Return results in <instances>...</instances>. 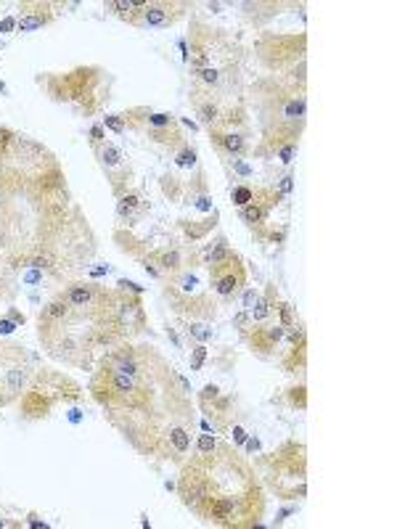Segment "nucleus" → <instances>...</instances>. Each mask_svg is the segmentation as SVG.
Listing matches in <instances>:
<instances>
[{
	"mask_svg": "<svg viewBox=\"0 0 397 529\" xmlns=\"http://www.w3.org/2000/svg\"><path fill=\"white\" fill-rule=\"evenodd\" d=\"M143 19H146V24H151V27H162V24L167 22V8L164 5H146Z\"/></svg>",
	"mask_w": 397,
	"mask_h": 529,
	"instance_id": "obj_1",
	"label": "nucleus"
},
{
	"mask_svg": "<svg viewBox=\"0 0 397 529\" xmlns=\"http://www.w3.org/2000/svg\"><path fill=\"white\" fill-rule=\"evenodd\" d=\"M236 289H238V278L233 276V273H228V276H223L217 280V294L220 297H231Z\"/></svg>",
	"mask_w": 397,
	"mask_h": 529,
	"instance_id": "obj_2",
	"label": "nucleus"
},
{
	"mask_svg": "<svg viewBox=\"0 0 397 529\" xmlns=\"http://www.w3.org/2000/svg\"><path fill=\"white\" fill-rule=\"evenodd\" d=\"M252 201H255V191H252L249 185H238V188H233V204H238V207H249Z\"/></svg>",
	"mask_w": 397,
	"mask_h": 529,
	"instance_id": "obj_3",
	"label": "nucleus"
},
{
	"mask_svg": "<svg viewBox=\"0 0 397 529\" xmlns=\"http://www.w3.org/2000/svg\"><path fill=\"white\" fill-rule=\"evenodd\" d=\"M265 209H259V207H255V201H252L249 207H244V212H241V220L244 223H249V225H255V223H262L265 220Z\"/></svg>",
	"mask_w": 397,
	"mask_h": 529,
	"instance_id": "obj_4",
	"label": "nucleus"
},
{
	"mask_svg": "<svg viewBox=\"0 0 397 529\" xmlns=\"http://www.w3.org/2000/svg\"><path fill=\"white\" fill-rule=\"evenodd\" d=\"M69 302L77 304V307H85L90 302V289H85V286H74V289L69 291Z\"/></svg>",
	"mask_w": 397,
	"mask_h": 529,
	"instance_id": "obj_5",
	"label": "nucleus"
},
{
	"mask_svg": "<svg viewBox=\"0 0 397 529\" xmlns=\"http://www.w3.org/2000/svg\"><path fill=\"white\" fill-rule=\"evenodd\" d=\"M170 439H172V445H175L178 453H186V450H188V434H186V429H172Z\"/></svg>",
	"mask_w": 397,
	"mask_h": 529,
	"instance_id": "obj_6",
	"label": "nucleus"
},
{
	"mask_svg": "<svg viewBox=\"0 0 397 529\" xmlns=\"http://www.w3.org/2000/svg\"><path fill=\"white\" fill-rule=\"evenodd\" d=\"M43 24H45L43 16H24L16 27H19V32H32V29H40Z\"/></svg>",
	"mask_w": 397,
	"mask_h": 529,
	"instance_id": "obj_7",
	"label": "nucleus"
},
{
	"mask_svg": "<svg viewBox=\"0 0 397 529\" xmlns=\"http://www.w3.org/2000/svg\"><path fill=\"white\" fill-rule=\"evenodd\" d=\"M114 389L119 391V394H130V391H133V378H130L127 373H117L114 376Z\"/></svg>",
	"mask_w": 397,
	"mask_h": 529,
	"instance_id": "obj_8",
	"label": "nucleus"
},
{
	"mask_svg": "<svg viewBox=\"0 0 397 529\" xmlns=\"http://www.w3.org/2000/svg\"><path fill=\"white\" fill-rule=\"evenodd\" d=\"M220 140H223V146H225L231 154H233V151H241V148H244V138H241V135H236V133H231V135H223Z\"/></svg>",
	"mask_w": 397,
	"mask_h": 529,
	"instance_id": "obj_9",
	"label": "nucleus"
},
{
	"mask_svg": "<svg viewBox=\"0 0 397 529\" xmlns=\"http://www.w3.org/2000/svg\"><path fill=\"white\" fill-rule=\"evenodd\" d=\"M286 119H302L304 116V101H291L289 106L283 109Z\"/></svg>",
	"mask_w": 397,
	"mask_h": 529,
	"instance_id": "obj_10",
	"label": "nucleus"
},
{
	"mask_svg": "<svg viewBox=\"0 0 397 529\" xmlns=\"http://www.w3.org/2000/svg\"><path fill=\"white\" fill-rule=\"evenodd\" d=\"M101 156H103V161H106L109 167H117V164H119V159H122V156H119V151H117L114 146H109V143L101 148Z\"/></svg>",
	"mask_w": 397,
	"mask_h": 529,
	"instance_id": "obj_11",
	"label": "nucleus"
},
{
	"mask_svg": "<svg viewBox=\"0 0 397 529\" xmlns=\"http://www.w3.org/2000/svg\"><path fill=\"white\" fill-rule=\"evenodd\" d=\"M178 164H180V167H193V164H196V154H193L191 148L180 151V156H178Z\"/></svg>",
	"mask_w": 397,
	"mask_h": 529,
	"instance_id": "obj_12",
	"label": "nucleus"
},
{
	"mask_svg": "<svg viewBox=\"0 0 397 529\" xmlns=\"http://www.w3.org/2000/svg\"><path fill=\"white\" fill-rule=\"evenodd\" d=\"M199 450H201V455H210L212 450H214V439L210 434H201L199 437Z\"/></svg>",
	"mask_w": 397,
	"mask_h": 529,
	"instance_id": "obj_13",
	"label": "nucleus"
},
{
	"mask_svg": "<svg viewBox=\"0 0 397 529\" xmlns=\"http://www.w3.org/2000/svg\"><path fill=\"white\" fill-rule=\"evenodd\" d=\"M249 312H252V321H265V318H268V304H265V302H257Z\"/></svg>",
	"mask_w": 397,
	"mask_h": 529,
	"instance_id": "obj_14",
	"label": "nucleus"
},
{
	"mask_svg": "<svg viewBox=\"0 0 397 529\" xmlns=\"http://www.w3.org/2000/svg\"><path fill=\"white\" fill-rule=\"evenodd\" d=\"M170 122H172L170 114H151L148 116V125H154V127H164V125H170Z\"/></svg>",
	"mask_w": 397,
	"mask_h": 529,
	"instance_id": "obj_15",
	"label": "nucleus"
},
{
	"mask_svg": "<svg viewBox=\"0 0 397 529\" xmlns=\"http://www.w3.org/2000/svg\"><path fill=\"white\" fill-rule=\"evenodd\" d=\"M204 357H207V349L204 347H196V349H193V357H191V368L199 370L201 363H204Z\"/></svg>",
	"mask_w": 397,
	"mask_h": 529,
	"instance_id": "obj_16",
	"label": "nucleus"
},
{
	"mask_svg": "<svg viewBox=\"0 0 397 529\" xmlns=\"http://www.w3.org/2000/svg\"><path fill=\"white\" fill-rule=\"evenodd\" d=\"M178 262H180L178 252H164V254H162V265H164V267H178Z\"/></svg>",
	"mask_w": 397,
	"mask_h": 529,
	"instance_id": "obj_17",
	"label": "nucleus"
},
{
	"mask_svg": "<svg viewBox=\"0 0 397 529\" xmlns=\"http://www.w3.org/2000/svg\"><path fill=\"white\" fill-rule=\"evenodd\" d=\"M64 312H67V304H64V302H53V304L48 307V315L50 318H61Z\"/></svg>",
	"mask_w": 397,
	"mask_h": 529,
	"instance_id": "obj_18",
	"label": "nucleus"
},
{
	"mask_svg": "<svg viewBox=\"0 0 397 529\" xmlns=\"http://www.w3.org/2000/svg\"><path fill=\"white\" fill-rule=\"evenodd\" d=\"M257 302H259V299H257V294L252 291V289L244 294V310H246V312H249V310H252V307H255Z\"/></svg>",
	"mask_w": 397,
	"mask_h": 529,
	"instance_id": "obj_19",
	"label": "nucleus"
},
{
	"mask_svg": "<svg viewBox=\"0 0 397 529\" xmlns=\"http://www.w3.org/2000/svg\"><path fill=\"white\" fill-rule=\"evenodd\" d=\"M201 119H204V122H214V119H217V109H214V106H201Z\"/></svg>",
	"mask_w": 397,
	"mask_h": 529,
	"instance_id": "obj_20",
	"label": "nucleus"
},
{
	"mask_svg": "<svg viewBox=\"0 0 397 529\" xmlns=\"http://www.w3.org/2000/svg\"><path fill=\"white\" fill-rule=\"evenodd\" d=\"M191 334L196 336V339H201V342H204V339H210V336H212V331H207L204 325H191Z\"/></svg>",
	"mask_w": 397,
	"mask_h": 529,
	"instance_id": "obj_21",
	"label": "nucleus"
},
{
	"mask_svg": "<svg viewBox=\"0 0 397 529\" xmlns=\"http://www.w3.org/2000/svg\"><path fill=\"white\" fill-rule=\"evenodd\" d=\"M201 80H204L207 85H214L217 82V71L214 69H201Z\"/></svg>",
	"mask_w": 397,
	"mask_h": 529,
	"instance_id": "obj_22",
	"label": "nucleus"
},
{
	"mask_svg": "<svg viewBox=\"0 0 397 529\" xmlns=\"http://www.w3.org/2000/svg\"><path fill=\"white\" fill-rule=\"evenodd\" d=\"M114 8H119V11H133V8H140V3H130V0H117Z\"/></svg>",
	"mask_w": 397,
	"mask_h": 529,
	"instance_id": "obj_23",
	"label": "nucleus"
},
{
	"mask_svg": "<svg viewBox=\"0 0 397 529\" xmlns=\"http://www.w3.org/2000/svg\"><path fill=\"white\" fill-rule=\"evenodd\" d=\"M294 154H297V146H286V148H281V159L289 164L291 159H294Z\"/></svg>",
	"mask_w": 397,
	"mask_h": 529,
	"instance_id": "obj_24",
	"label": "nucleus"
},
{
	"mask_svg": "<svg viewBox=\"0 0 397 529\" xmlns=\"http://www.w3.org/2000/svg\"><path fill=\"white\" fill-rule=\"evenodd\" d=\"M106 127H112L114 133H122V122H119V116H106Z\"/></svg>",
	"mask_w": 397,
	"mask_h": 529,
	"instance_id": "obj_25",
	"label": "nucleus"
},
{
	"mask_svg": "<svg viewBox=\"0 0 397 529\" xmlns=\"http://www.w3.org/2000/svg\"><path fill=\"white\" fill-rule=\"evenodd\" d=\"M268 336L273 339V342H278V339L283 336V325H276V328H270V331H268Z\"/></svg>",
	"mask_w": 397,
	"mask_h": 529,
	"instance_id": "obj_26",
	"label": "nucleus"
},
{
	"mask_svg": "<svg viewBox=\"0 0 397 529\" xmlns=\"http://www.w3.org/2000/svg\"><path fill=\"white\" fill-rule=\"evenodd\" d=\"M119 286H122V289H130V291L140 294V286H138V283H133V280H119Z\"/></svg>",
	"mask_w": 397,
	"mask_h": 529,
	"instance_id": "obj_27",
	"label": "nucleus"
},
{
	"mask_svg": "<svg viewBox=\"0 0 397 529\" xmlns=\"http://www.w3.org/2000/svg\"><path fill=\"white\" fill-rule=\"evenodd\" d=\"M14 328H16V325L11 323V321H0V334H11Z\"/></svg>",
	"mask_w": 397,
	"mask_h": 529,
	"instance_id": "obj_28",
	"label": "nucleus"
},
{
	"mask_svg": "<svg viewBox=\"0 0 397 529\" xmlns=\"http://www.w3.org/2000/svg\"><path fill=\"white\" fill-rule=\"evenodd\" d=\"M14 27H16L14 19H5V22H0V29H3V32H8V29H14Z\"/></svg>",
	"mask_w": 397,
	"mask_h": 529,
	"instance_id": "obj_29",
	"label": "nucleus"
},
{
	"mask_svg": "<svg viewBox=\"0 0 397 529\" xmlns=\"http://www.w3.org/2000/svg\"><path fill=\"white\" fill-rule=\"evenodd\" d=\"M233 437H236L238 442H244V439H246V432H244L241 426H236V429H233Z\"/></svg>",
	"mask_w": 397,
	"mask_h": 529,
	"instance_id": "obj_30",
	"label": "nucleus"
},
{
	"mask_svg": "<svg viewBox=\"0 0 397 529\" xmlns=\"http://www.w3.org/2000/svg\"><path fill=\"white\" fill-rule=\"evenodd\" d=\"M291 180H294V178H283V183H281V191H283V193L291 191Z\"/></svg>",
	"mask_w": 397,
	"mask_h": 529,
	"instance_id": "obj_31",
	"label": "nucleus"
},
{
	"mask_svg": "<svg viewBox=\"0 0 397 529\" xmlns=\"http://www.w3.org/2000/svg\"><path fill=\"white\" fill-rule=\"evenodd\" d=\"M281 318H283V323H289V321H291V312H289V307H286V304L281 307Z\"/></svg>",
	"mask_w": 397,
	"mask_h": 529,
	"instance_id": "obj_32",
	"label": "nucleus"
},
{
	"mask_svg": "<svg viewBox=\"0 0 397 529\" xmlns=\"http://www.w3.org/2000/svg\"><path fill=\"white\" fill-rule=\"evenodd\" d=\"M103 138V130L101 127H93V140H101Z\"/></svg>",
	"mask_w": 397,
	"mask_h": 529,
	"instance_id": "obj_33",
	"label": "nucleus"
},
{
	"mask_svg": "<svg viewBox=\"0 0 397 529\" xmlns=\"http://www.w3.org/2000/svg\"><path fill=\"white\" fill-rule=\"evenodd\" d=\"M199 209H210V199H199Z\"/></svg>",
	"mask_w": 397,
	"mask_h": 529,
	"instance_id": "obj_34",
	"label": "nucleus"
},
{
	"mask_svg": "<svg viewBox=\"0 0 397 529\" xmlns=\"http://www.w3.org/2000/svg\"><path fill=\"white\" fill-rule=\"evenodd\" d=\"M246 447H249V450H257L259 442H257V439H249V445H246Z\"/></svg>",
	"mask_w": 397,
	"mask_h": 529,
	"instance_id": "obj_35",
	"label": "nucleus"
}]
</instances>
